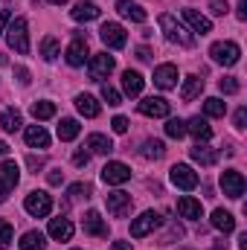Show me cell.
Listing matches in <instances>:
<instances>
[{"instance_id":"1","label":"cell","mask_w":247,"mask_h":250,"mask_svg":"<svg viewBox=\"0 0 247 250\" xmlns=\"http://www.w3.org/2000/svg\"><path fill=\"white\" fill-rule=\"evenodd\" d=\"M160 29H163V35L172 44H181V47H192L195 44V35L186 29L184 23L175 21V15H160Z\"/></svg>"},{"instance_id":"2","label":"cell","mask_w":247,"mask_h":250,"mask_svg":"<svg viewBox=\"0 0 247 250\" xmlns=\"http://www.w3.org/2000/svg\"><path fill=\"white\" fill-rule=\"evenodd\" d=\"M6 41H9V47H12L15 53H21V56H26V53H29V32H26V21H23V18L9 21Z\"/></svg>"},{"instance_id":"3","label":"cell","mask_w":247,"mask_h":250,"mask_svg":"<svg viewBox=\"0 0 247 250\" xmlns=\"http://www.w3.org/2000/svg\"><path fill=\"white\" fill-rule=\"evenodd\" d=\"M23 209H26L32 218H47V215L53 212V198H50L44 189H35V192H29V195H26Z\"/></svg>"},{"instance_id":"4","label":"cell","mask_w":247,"mask_h":250,"mask_svg":"<svg viewBox=\"0 0 247 250\" xmlns=\"http://www.w3.org/2000/svg\"><path fill=\"white\" fill-rule=\"evenodd\" d=\"M209 56H212L215 64L233 67V64H239V59H242V50H239V44H233V41H218V44H212Z\"/></svg>"},{"instance_id":"5","label":"cell","mask_w":247,"mask_h":250,"mask_svg":"<svg viewBox=\"0 0 247 250\" xmlns=\"http://www.w3.org/2000/svg\"><path fill=\"white\" fill-rule=\"evenodd\" d=\"M160 212H154V209H145L140 218H134L131 221V236L134 239H143V236H148V233H154L157 227H160Z\"/></svg>"},{"instance_id":"6","label":"cell","mask_w":247,"mask_h":250,"mask_svg":"<svg viewBox=\"0 0 247 250\" xmlns=\"http://www.w3.org/2000/svg\"><path fill=\"white\" fill-rule=\"evenodd\" d=\"M245 178H242V172H236V169H227V172H221V189H224V195L227 198H233V201H239L242 195H245Z\"/></svg>"},{"instance_id":"7","label":"cell","mask_w":247,"mask_h":250,"mask_svg":"<svg viewBox=\"0 0 247 250\" xmlns=\"http://www.w3.org/2000/svg\"><path fill=\"white\" fill-rule=\"evenodd\" d=\"M169 178H172V184L178 189H189L198 187V172H192V166H186V163H178V166H172V172H169Z\"/></svg>"},{"instance_id":"8","label":"cell","mask_w":247,"mask_h":250,"mask_svg":"<svg viewBox=\"0 0 247 250\" xmlns=\"http://www.w3.org/2000/svg\"><path fill=\"white\" fill-rule=\"evenodd\" d=\"M169 111H172V105H169L163 96H148V99L140 102V114H143V117L163 120V117H169Z\"/></svg>"},{"instance_id":"9","label":"cell","mask_w":247,"mask_h":250,"mask_svg":"<svg viewBox=\"0 0 247 250\" xmlns=\"http://www.w3.org/2000/svg\"><path fill=\"white\" fill-rule=\"evenodd\" d=\"M99 38H102V44L105 47H111V50H123L125 47V29L120 23H102V29H99Z\"/></svg>"},{"instance_id":"10","label":"cell","mask_w":247,"mask_h":250,"mask_svg":"<svg viewBox=\"0 0 247 250\" xmlns=\"http://www.w3.org/2000/svg\"><path fill=\"white\" fill-rule=\"evenodd\" d=\"M114 56H108V53H96L93 59H90V79L93 82H99V79H105V76H111L114 73Z\"/></svg>"},{"instance_id":"11","label":"cell","mask_w":247,"mask_h":250,"mask_svg":"<svg viewBox=\"0 0 247 250\" xmlns=\"http://www.w3.org/2000/svg\"><path fill=\"white\" fill-rule=\"evenodd\" d=\"M105 204H108V212L114 218H125L131 212V195L128 192H111V195H105Z\"/></svg>"},{"instance_id":"12","label":"cell","mask_w":247,"mask_h":250,"mask_svg":"<svg viewBox=\"0 0 247 250\" xmlns=\"http://www.w3.org/2000/svg\"><path fill=\"white\" fill-rule=\"evenodd\" d=\"M154 84H157L160 90L178 87V67H175V64H160V67L154 70Z\"/></svg>"},{"instance_id":"13","label":"cell","mask_w":247,"mask_h":250,"mask_svg":"<svg viewBox=\"0 0 247 250\" xmlns=\"http://www.w3.org/2000/svg\"><path fill=\"white\" fill-rule=\"evenodd\" d=\"M102 181L105 184H125V181H131V169L120 160H114V163H108L102 169Z\"/></svg>"},{"instance_id":"14","label":"cell","mask_w":247,"mask_h":250,"mask_svg":"<svg viewBox=\"0 0 247 250\" xmlns=\"http://www.w3.org/2000/svg\"><path fill=\"white\" fill-rule=\"evenodd\" d=\"M18 181H21L18 163H15V160H3V163H0V187L6 189V192H12V189L18 187Z\"/></svg>"},{"instance_id":"15","label":"cell","mask_w":247,"mask_h":250,"mask_svg":"<svg viewBox=\"0 0 247 250\" xmlns=\"http://www.w3.org/2000/svg\"><path fill=\"white\" fill-rule=\"evenodd\" d=\"M178 212H181V218H189V221H198V218H204V207H201V201H195V198H178Z\"/></svg>"},{"instance_id":"16","label":"cell","mask_w":247,"mask_h":250,"mask_svg":"<svg viewBox=\"0 0 247 250\" xmlns=\"http://www.w3.org/2000/svg\"><path fill=\"white\" fill-rule=\"evenodd\" d=\"M184 21L192 26V32H198V35L212 32V21H209V18H204V15H201V12H195V9H184Z\"/></svg>"},{"instance_id":"17","label":"cell","mask_w":247,"mask_h":250,"mask_svg":"<svg viewBox=\"0 0 247 250\" xmlns=\"http://www.w3.org/2000/svg\"><path fill=\"white\" fill-rule=\"evenodd\" d=\"M87 59V41L79 35V38H73V44L67 47V64L70 67H82Z\"/></svg>"},{"instance_id":"18","label":"cell","mask_w":247,"mask_h":250,"mask_svg":"<svg viewBox=\"0 0 247 250\" xmlns=\"http://www.w3.org/2000/svg\"><path fill=\"white\" fill-rule=\"evenodd\" d=\"M84 233L99 236V239H105V236H108V224L102 221V215H99L96 209H87V215H84Z\"/></svg>"},{"instance_id":"19","label":"cell","mask_w":247,"mask_h":250,"mask_svg":"<svg viewBox=\"0 0 247 250\" xmlns=\"http://www.w3.org/2000/svg\"><path fill=\"white\" fill-rule=\"evenodd\" d=\"M117 12L123 18H128V21H134V23H143L145 21V9L137 6L134 0H117Z\"/></svg>"},{"instance_id":"20","label":"cell","mask_w":247,"mask_h":250,"mask_svg":"<svg viewBox=\"0 0 247 250\" xmlns=\"http://www.w3.org/2000/svg\"><path fill=\"white\" fill-rule=\"evenodd\" d=\"M201 90H204V79H201V76H186L184 87H181V99H184V102H192V99L201 96Z\"/></svg>"},{"instance_id":"21","label":"cell","mask_w":247,"mask_h":250,"mask_svg":"<svg viewBox=\"0 0 247 250\" xmlns=\"http://www.w3.org/2000/svg\"><path fill=\"white\" fill-rule=\"evenodd\" d=\"M50 236H53L56 242H70V239H73V224H70V218H53V221H50Z\"/></svg>"},{"instance_id":"22","label":"cell","mask_w":247,"mask_h":250,"mask_svg":"<svg viewBox=\"0 0 247 250\" xmlns=\"http://www.w3.org/2000/svg\"><path fill=\"white\" fill-rule=\"evenodd\" d=\"M76 111H79L82 117H90V120H93V117H99V111H102V108H99V102H96L93 96L79 93V96H76Z\"/></svg>"},{"instance_id":"23","label":"cell","mask_w":247,"mask_h":250,"mask_svg":"<svg viewBox=\"0 0 247 250\" xmlns=\"http://www.w3.org/2000/svg\"><path fill=\"white\" fill-rule=\"evenodd\" d=\"M186 134H192L195 140H209V137H212V128H209V123H206L204 117H192V120L186 123Z\"/></svg>"},{"instance_id":"24","label":"cell","mask_w":247,"mask_h":250,"mask_svg":"<svg viewBox=\"0 0 247 250\" xmlns=\"http://www.w3.org/2000/svg\"><path fill=\"white\" fill-rule=\"evenodd\" d=\"M70 15H73V21H84V23H87V21H96V18H99V6H96V3H84V0H82V3H76V6H73V12H70Z\"/></svg>"},{"instance_id":"25","label":"cell","mask_w":247,"mask_h":250,"mask_svg":"<svg viewBox=\"0 0 247 250\" xmlns=\"http://www.w3.org/2000/svg\"><path fill=\"white\" fill-rule=\"evenodd\" d=\"M26 143L32 148H47L50 146V134L44 131V125H29L26 128Z\"/></svg>"},{"instance_id":"26","label":"cell","mask_w":247,"mask_h":250,"mask_svg":"<svg viewBox=\"0 0 247 250\" xmlns=\"http://www.w3.org/2000/svg\"><path fill=\"white\" fill-rule=\"evenodd\" d=\"M123 90L128 96H140L143 93V76L137 70H125L123 73Z\"/></svg>"},{"instance_id":"27","label":"cell","mask_w":247,"mask_h":250,"mask_svg":"<svg viewBox=\"0 0 247 250\" xmlns=\"http://www.w3.org/2000/svg\"><path fill=\"white\" fill-rule=\"evenodd\" d=\"M212 227L221 230V233H233V230H236V218H233V212H227V209H215V212H212Z\"/></svg>"},{"instance_id":"28","label":"cell","mask_w":247,"mask_h":250,"mask_svg":"<svg viewBox=\"0 0 247 250\" xmlns=\"http://www.w3.org/2000/svg\"><path fill=\"white\" fill-rule=\"evenodd\" d=\"M21 250H47V239H44V233H41V230H29V233H23V239H21Z\"/></svg>"},{"instance_id":"29","label":"cell","mask_w":247,"mask_h":250,"mask_svg":"<svg viewBox=\"0 0 247 250\" xmlns=\"http://www.w3.org/2000/svg\"><path fill=\"white\" fill-rule=\"evenodd\" d=\"M192 160H195V163H201V166H212V163L218 160V151H215V148H209V146H201V143H198V146L192 148Z\"/></svg>"},{"instance_id":"30","label":"cell","mask_w":247,"mask_h":250,"mask_svg":"<svg viewBox=\"0 0 247 250\" xmlns=\"http://www.w3.org/2000/svg\"><path fill=\"white\" fill-rule=\"evenodd\" d=\"M21 125H23V120H21V114H18L15 108H6V111L0 114V128H3L6 134H15Z\"/></svg>"},{"instance_id":"31","label":"cell","mask_w":247,"mask_h":250,"mask_svg":"<svg viewBox=\"0 0 247 250\" xmlns=\"http://www.w3.org/2000/svg\"><path fill=\"white\" fill-rule=\"evenodd\" d=\"M87 148L96 151V154H111V151H114V143H111L105 134H90V137H87Z\"/></svg>"},{"instance_id":"32","label":"cell","mask_w":247,"mask_h":250,"mask_svg":"<svg viewBox=\"0 0 247 250\" xmlns=\"http://www.w3.org/2000/svg\"><path fill=\"white\" fill-rule=\"evenodd\" d=\"M41 56H44V62H56V59L62 56V44H59L53 35H47V38L41 41Z\"/></svg>"},{"instance_id":"33","label":"cell","mask_w":247,"mask_h":250,"mask_svg":"<svg viewBox=\"0 0 247 250\" xmlns=\"http://www.w3.org/2000/svg\"><path fill=\"white\" fill-rule=\"evenodd\" d=\"M145 160H160L163 154H166V146L160 143V140H145L143 143V151H140Z\"/></svg>"},{"instance_id":"34","label":"cell","mask_w":247,"mask_h":250,"mask_svg":"<svg viewBox=\"0 0 247 250\" xmlns=\"http://www.w3.org/2000/svg\"><path fill=\"white\" fill-rule=\"evenodd\" d=\"M32 117L35 120H50V117H56V105L53 102H47V99H41V102H32Z\"/></svg>"},{"instance_id":"35","label":"cell","mask_w":247,"mask_h":250,"mask_svg":"<svg viewBox=\"0 0 247 250\" xmlns=\"http://www.w3.org/2000/svg\"><path fill=\"white\" fill-rule=\"evenodd\" d=\"M79 131H82V125L76 123V120H62L59 123V140H76L79 137Z\"/></svg>"},{"instance_id":"36","label":"cell","mask_w":247,"mask_h":250,"mask_svg":"<svg viewBox=\"0 0 247 250\" xmlns=\"http://www.w3.org/2000/svg\"><path fill=\"white\" fill-rule=\"evenodd\" d=\"M204 114H206V117H224V114H227V105H224L218 96H209V99L204 102Z\"/></svg>"},{"instance_id":"37","label":"cell","mask_w":247,"mask_h":250,"mask_svg":"<svg viewBox=\"0 0 247 250\" xmlns=\"http://www.w3.org/2000/svg\"><path fill=\"white\" fill-rule=\"evenodd\" d=\"M166 134H169L172 140H181V137L186 134V123H184V120H175V117H172V120L166 123Z\"/></svg>"},{"instance_id":"38","label":"cell","mask_w":247,"mask_h":250,"mask_svg":"<svg viewBox=\"0 0 247 250\" xmlns=\"http://www.w3.org/2000/svg\"><path fill=\"white\" fill-rule=\"evenodd\" d=\"M218 87H221V93H227V96H233V93H239V79H233V76H224L221 82H218Z\"/></svg>"},{"instance_id":"39","label":"cell","mask_w":247,"mask_h":250,"mask_svg":"<svg viewBox=\"0 0 247 250\" xmlns=\"http://www.w3.org/2000/svg\"><path fill=\"white\" fill-rule=\"evenodd\" d=\"M99 93H102V99H105L108 105H120V102H123L120 90H117V87H111V84H102V90H99Z\"/></svg>"},{"instance_id":"40","label":"cell","mask_w":247,"mask_h":250,"mask_svg":"<svg viewBox=\"0 0 247 250\" xmlns=\"http://www.w3.org/2000/svg\"><path fill=\"white\" fill-rule=\"evenodd\" d=\"M12 245V224L6 218H0V250H6Z\"/></svg>"},{"instance_id":"41","label":"cell","mask_w":247,"mask_h":250,"mask_svg":"<svg viewBox=\"0 0 247 250\" xmlns=\"http://www.w3.org/2000/svg\"><path fill=\"white\" fill-rule=\"evenodd\" d=\"M67 195H70V198H87V195H90V187H87V184H73V187L67 189Z\"/></svg>"},{"instance_id":"42","label":"cell","mask_w":247,"mask_h":250,"mask_svg":"<svg viewBox=\"0 0 247 250\" xmlns=\"http://www.w3.org/2000/svg\"><path fill=\"white\" fill-rule=\"evenodd\" d=\"M73 163H76V166H87V163H90V151H84V148H79V151L73 154Z\"/></svg>"},{"instance_id":"43","label":"cell","mask_w":247,"mask_h":250,"mask_svg":"<svg viewBox=\"0 0 247 250\" xmlns=\"http://www.w3.org/2000/svg\"><path fill=\"white\" fill-rule=\"evenodd\" d=\"M247 111H245V108H239V111H236V117H233V125H236V128H239V131H245V128H247Z\"/></svg>"},{"instance_id":"44","label":"cell","mask_w":247,"mask_h":250,"mask_svg":"<svg viewBox=\"0 0 247 250\" xmlns=\"http://www.w3.org/2000/svg\"><path fill=\"white\" fill-rule=\"evenodd\" d=\"M47 181H50V187H62L64 184V172L62 169H53V172L47 175Z\"/></svg>"},{"instance_id":"45","label":"cell","mask_w":247,"mask_h":250,"mask_svg":"<svg viewBox=\"0 0 247 250\" xmlns=\"http://www.w3.org/2000/svg\"><path fill=\"white\" fill-rule=\"evenodd\" d=\"M26 166H29V169L38 175V169H44V157H35V154H29V157H26Z\"/></svg>"},{"instance_id":"46","label":"cell","mask_w":247,"mask_h":250,"mask_svg":"<svg viewBox=\"0 0 247 250\" xmlns=\"http://www.w3.org/2000/svg\"><path fill=\"white\" fill-rule=\"evenodd\" d=\"M111 128H114L117 134H125V131H128V120H125V117H114V123H111Z\"/></svg>"},{"instance_id":"47","label":"cell","mask_w":247,"mask_h":250,"mask_svg":"<svg viewBox=\"0 0 247 250\" xmlns=\"http://www.w3.org/2000/svg\"><path fill=\"white\" fill-rule=\"evenodd\" d=\"M212 15H227V0H209Z\"/></svg>"},{"instance_id":"48","label":"cell","mask_w":247,"mask_h":250,"mask_svg":"<svg viewBox=\"0 0 247 250\" xmlns=\"http://www.w3.org/2000/svg\"><path fill=\"white\" fill-rule=\"evenodd\" d=\"M15 76H18V82H21V84H29V70H26V67H18V70H15Z\"/></svg>"},{"instance_id":"49","label":"cell","mask_w":247,"mask_h":250,"mask_svg":"<svg viewBox=\"0 0 247 250\" xmlns=\"http://www.w3.org/2000/svg\"><path fill=\"white\" fill-rule=\"evenodd\" d=\"M137 59H140V62H148V59H151L148 47H140V50H137Z\"/></svg>"},{"instance_id":"50","label":"cell","mask_w":247,"mask_h":250,"mask_svg":"<svg viewBox=\"0 0 247 250\" xmlns=\"http://www.w3.org/2000/svg\"><path fill=\"white\" fill-rule=\"evenodd\" d=\"M239 21H247V0H239Z\"/></svg>"},{"instance_id":"51","label":"cell","mask_w":247,"mask_h":250,"mask_svg":"<svg viewBox=\"0 0 247 250\" xmlns=\"http://www.w3.org/2000/svg\"><path fill=\"white\" fill-rule=\"evenodd\" d=\"M114 250H134L131 242H114Z\"/></svg>"},{"instance_id":"52","label":"cell","mask_w":247,"mask_h":250,"mask_svg":"<svg viewBox=\"0 0 247 250\" xmlns=\"http://www.w3.org/2000/svg\"><path fill=\"white\" fill-rule=\"evenodd\" d=\"M6 23H9V12H0V32H3Z\"/></svg>"},{"instance_id":"53","label":"cell","mask_w":247,"mask_h":250,"mask_svg":"<svg viewBox=\"0 0 247 250\" xmlns=\"http://www.w3.org/2000/svg\"><path fill=\"white\" fill-rule=\"evenodd\" d=\"M6 198H9V192H6V189L0 187V204H3V201H6Z\"/></svg>"},{"instance_id":"54","label":"cell","mask_w":247,"mask_h":250,"mask_svg":"<svg viewBox=\"0 0 247 250\" xmlns=\"http://www.w3.org/2000/svg\"><path fill=\"white\" fill-rule=\"evenodd\" d=\"M6 151H9V146H6V143L0 140V154H6Z\"/></svg>"},{"instance_id":"55","label":"cell","mask_w":247,"mask_h":250,"mask_svg":"<svg viewBox=\"0 0 247 250\" xmlns=\"http://www.w3.org/2000/svg\"><path fill=\"white\" fill-rule=\"evenodd\" d=\"M47 3H56V6H62V3H67V0H47Z\"/></svg>"},{"instance_id":"56","label":"cell","mask_w":247,"mask_h":250,"mask_svg":"<svg viewBox=\"0 0 247 250\" xmlns=\"http://www.w3.org/2000/svg\"><path fill=\"white\" fill-rule=\"evenodd\" d=\"M212 250H227V248H224V245H215V248H212Z\"/></svg>"}]
</instances>
